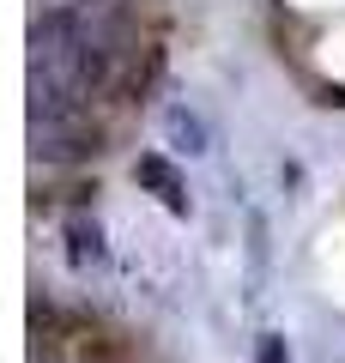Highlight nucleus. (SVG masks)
Instances as JSON below:
<instances>
[{
  "label": "nucleus",
  "mask_w": 345,
  "mask_h": 363,
  "mask_svg": "<svg viewBox=\"0 0 345 363\" xmlns=\"http://www.w3.org/2000/svg\"><path fill=\"white\" fill-rule=\"evenodd\" d=\"M103 128L91 121V109H61V116H31V152L43 164H79L97 157Z\"/></svg>",
  "instance_id": "nucleus-1"
},
{
  "label": "nucleus",
  "mask_w": 345,
  "mask_h": 363,
  "mask_svg": "<svg viewBox=\"0 0 345 363\" xmlns=\"http://www.w3.org/2000/svg\"><path fill=\"white\" fill-rule=\"evenodd\" d=\"M133 182H146L158 200H164L170 212H188V188H182V176H176V164H170L164 152H146L140 164H133Z\"/></svg>",
  "instance_id": "nucleus-2"
},
{
  "label": "nucleus",
  "mask_w": 345,
  "mask_h": 363,
  "mask_svg": "<svg viewBox=\"0 0 345 363\" xmlns=\"http://www.w3.org/2000/svg\"><path fill=\"white\" fill-rule=\"evenodd\" d=\"M164 140L176 145V152H188V157H194V152H206V121L194 116V109H182V104H176V109H164Z\"/></svg>",
  "instance_id": "nucleus-3"
},
{
  "label": "nucleus",
  "mask_w": 345,
  "mask_h": 363,
  "mask_svg": "<svg viewBox=\"0 0 345 363\" xmlns=\"http://www.w3.org/2000/svg\"><path fill=\"white\" fill-rule=\"evenodd\" d=\"M67 255L73 267H103V230L91 218H67Z\"/></svg>",
  "instance_id": "nucleus-4"
},
{
  "label": "nucleus",
  "mask_w": 345,
  "mask_h": 363,
  "mask_svg": "<svg viewBox=\"0 0 345 363\" xmlns=\"http://www.w3.org/2000/svg\"><path fill=\"white\" fill-rule=\"evenodd\" d=\"M255 363H291V357H285V339H279V333H267V339L255 345Z\"/></svg>",
  "instance_id": "nucleus-5"
}]
</instances>
